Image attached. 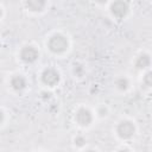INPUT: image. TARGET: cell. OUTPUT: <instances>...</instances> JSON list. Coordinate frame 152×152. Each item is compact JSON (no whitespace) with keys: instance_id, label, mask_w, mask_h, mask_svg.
<instances>
[{"instance_id":"cell-1","label":"cell","mask_w":152,"mask_h":152,"mask_svg":"<svg viewBox=\"0 0 152 152\" xmlns=\"http://www.w3.org/2000/svg\"><path fill=\"white\" fill-rule=\"evenodd\" d=\"M49 49L55 53H62L68 49V40L62 34H53L48 43Z\"/></svg>"},{"instance_id":"cell-2","label":"cell","mask_w":152,"mask_h":152,"mask_svg":"<svg viewBox=\"0 0 152 152\" xmlns=\"http://www.w3.org/2000/svg\"><path fill=\"white\" fill-rule=\"evenodd\" d=\"M113 15L116 18H122L128 12V4L126 0H115L110 6Z\"/></svg>"},{"instance_id":"cell-3","label":"cell","mask_w":152,"mask_h":152,"mask_svg":"<svg viewBox=\"0 0 152 152\" xmlns=\"http://www.w3.org/2000/svg\"><path fill=\"white\" fill-rule=\"evenodd\" d=\"M42 80H43V82H44L45 84L52 87V86H56V84L58 83V81H59V75H58V72H57L55 69L49 68V69H45V70H44V72H43V75H42Z\"/></svg>"},{"instance_id":"cell-4","label":"cell","mask_w":152,"mask_h":152,"mask_svg":"<svg viewBox=\"0 0 152 152\" xmlns=\"http://www.w3.org/2000/svg\"><path fill=\"white\" fill-rule=\"evenodd\" d=\"M118 134L122 139H128L134 134V126L131 121H121L118 126Z\"/></svg>"},{"instance_id":"cell-5","label":"cell","mask_w":152,"mask_h":152,"mask_svg":"<svg viewBox=\"0 0 152 152\" xmlns=\"http://www.w3.org/2000/svg\"><path fill=\"white\" fill-rule=\"evenodd\" d=\"M20 58L26 63H32L38 58V51L33 46H25L20 52Z\"/></svg>"},{"instance_id":"cell-6","label":"cell","mask_w":152,"mask_h":152,"mask_svg":"<svg viewBox=\"0 0 152 152\" xmlns=\"http://www.w3.org/2000/svg\"><path fill=\"white\" fill-rule=\"evenodd\" d=\"M76 120H77V122L80 125H83V126L89 125L91 122V114H90V112L88 109L81 108L76 113Z\"/></svg>"},{"instance_id":"cell-7","label":"cell","mask_w":152,"mask_h":152,"mask_svg":"<svg viewBox=\"0 0 152 152\" xmlns=\"http://www.w3.org/2000/svg\"><path fill=\"white\" fill-rule=\"evenodd\" d=\"M26 6L34 12L42 11L45 6V0H26Z\"/></svg>"},{"instance_id":"cell-8","label":"cell","mask_w":152,"mask_h":152,"mask_svg":"<svg viewBox=\"0 0 152 152\" xmlns=\"http://www.w3.org/2000/svg\"><path fill=\"white\" fill-rule=\"evenodd\" d=\"M11 86H12L15 90H21V89H24L25 86H26L25 78H24L23 76H19V75L12 77V80H11Z\"/></svg>"},{"instance_id":"cell-9","label":"cell","mask_w":152,"mask_h":152,"mask_svg":"<svg viewBox=\"0 0 152 152\" xmlns=\"http://www.w3.org/2000/svg\"><path fill=\"white\" fill-rule=\"evenodd\" d=\"M150 65V56L148 55H140L135 61V66L138 69H144Z\"/></svg>"},{"instance_id":"cell-10","label":"cell","mask_w":152,"mask_h":152,"mask_svg":"<svg viewBox=\"0 0 152 152\" xmlns=\"http://www.w3.org/2000/svg\"><path fill=\"white\" fill-rule=\"evenodd\" d=\"M115 84H116V87L119 88V89H126L127 88V86H128V81L126 80V78H124V77H121V78H119L116 82H115Z\"/></svg>"},{"instance_id":"cell-11","label":"cell","mask_w":152,"mask_h":152,"mask_svg":"<svg viewBox=\"0 0 152 152\" xmlns=\"http://www.w3.org/2000/svg\"><path fill=\"white\" fill-rule=\"evenodd\" d=\"M144 82H145V84H146L147 87H150V86H151V83H152V82H151V74H150V72H148V74H146V76L144 77Z\"/></svg>"},{"instance_id":"cell-12","label":"cell","mask_w":152,"mask_h":152,"mask_svg":"<svg viewBox=\"0 0 152 152\" xmlns=\"http://www.w3.org/2000/svg\"><path fill=\"white\" fill-rule=\"evenodd\" d=\"M84 142H86V141H84V139H83L82 137H77V138L75 139V144L78 145V146H82Z\"/></svg>"},{"instance_id":"cell-13","label":"cell","mask_w":152,"mask_h":152,"mask_svg":"<svg viewBox=\"0 0 152 152\" xmlns=\"http://www.w3.org/2000/svg\"><path fill=\"white\" fill-rule=\"evenodd\" d=\"M2 119H4V114H2V112L0 110V122L2 121Z\"/></svg>"},{"instance_id":"cell-14","label":"cell","mask_w":152,"mask_h":152,"mask_svg":"<svg viewBox=\"0 0 152 152\" xmlns=\"http://www.w3.org/2000/svg\"><path fill=\"white\" fill-rule=\"evenodd\" d=\"M95 1H97V2H100V4H103V2H106L107 0H95Z\"/></svg>"},{"instance_id":"cell-15","label":"cell","mask_w":152,"mask_h":152,"mask_svg":"<svg viewBox=\"0 0 152 152\" xmlns=\"http://www.w3.org/2000/svg\"><path fill=\"white\" fill-rule=\"evenodd\" d=\"M1 13H2V12H1V8H0V17H1Z\"/></svg>"}]
</instances>
